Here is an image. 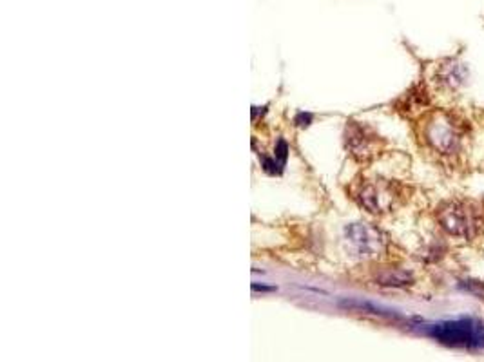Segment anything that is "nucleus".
Segmentation results:
<instances>
[{
  "label": "nucleus",
  "mask_w": 484,
  "mask_h": 362,
  "mask_svg": "<svg viewBox=\"0 0 484 362\" xmlns=\"http://www.w3.org/2000/svg\"><path fill=\"white\" fill-rule=\"evenodd\" d=\"M252 290H261V292H272V290H274V288L263 287V284H261V287H260V284H258V282H254V284H252Z\"/></svg>",
  "instance_id": "10"
},
{
  "label": "nucleus",
  "mask_w": 484,
  "mask_h": 362,
  "mask_svg": "<svg viewBox=\"0 0 484 362\" xmlns=\"http://www.w3.org/2000/svg\"><path fill=\"white\" fill-rule=\"evenodd\" d=\"M347 145L350 152L359 160H368L381 149V140L372 129L352 122L347 129Z\"/></svg>",
  "instance_id": "6"
},
{
  "label": "nucleus",
  "mask_w": 484,
  "mask_h": 362,
  "mask_svg": "<svg viewBox=\"0 0 484 362\" xmlns=\"http://www.w3.org/2000/svg\"><path fill=\"white\" fill-rule=\"evenodd\" d=\"M375 281L379 282V284H383V287L401 288L412 284L413 275L403 269H383L375 275Z\"/></svg>",
  "instance_id": "8"
},
{
  "label": "nucleus",
  "mask_w": 484,
  "mask_h": 362,
  "mask_svg": "<svg viewBox=\"0 0 484 362\" xmlns=\"http://www.w3.org/2000/svg\"><path fill=\"white\" fill-rule=\"evenodd\" d=\"M345 241L352 255L359 259H377L386 252L385 232L370 223H352L345 228Z\"/></svg>",
  "instance_id": "3"
},
{
  "label": "nucleus",
  "mask_w": 484,
  "mask_h": 362,
  "mask_svg": "<svg viewBox=\"0 0 484 362\" xmlns=\"http://www.w3.org/2000/svg\"><path fill=\"white\" fill-rule=\"evenodd\" d=\"M287 152H289V145H287V141L285 140L278 141V145H276V158H280L281 163H285Z\"/></svg>",
  "instance_id": "9"
},
{
  "label": "nucleus",
  "mask_w": 484,
  "mask_h": 362,
  "mask_svg": "<svg viewBox=\"0 0 484 362\" xmlns=\"http://www.w3.org/2000/svg\"><path fill=\"white\" fill-rule=\"evenodd\" d=\"M419 138L437 158L456 163L468 149V123L451 111L436 109L421 118Z\"/></svg>",
  "instance_id": "1"
},
{
  "label": "nucleus",
  "mask_w": 484,
  "mask_h": 362,
  "mask_svg": "<svg viewBox=\"0 0 484 362\" xmlns=\"http://www.w3.org/2000/svg\"><path fill=\"white\" fill-rule=\"evenodd\" d=\"M436 219L454 239L474 241L484 234V208L474 199L451 198L439 203Z\"/></svg>",
  "instance_id": "2"
},
{
  "label": "nucleus",
  "mask_w": 484,
  "mask_h": 362,
  "mask_svg": "<svg viewBox=\"0 0 484 362\" xmlns=\"http://www.w3.org/2000/svg\"><path fill=\"white\" fill-rule=\"evenodd\" d=\"M359 205L370 214H386L399 205L403 194L399 187L386 179H365L356 192Z\"/></svg>",
  "instance_id": "4"
},
{
  "label": "nucleus",
  "mask_w": 484,
  "mask_h": 362,
  "mask_svg": "<svg viewBox=\"0 0 484 362\" xmlns=\"http://www.w3.org/2000/svg\"><path fill=\"white\" fill-rule=\"evenodd\" d=\"M428 334L439 343L456 348H481L484 346V328L474 320H451L433 325Z\"/></svg>",
  "instance_id": "5"
},
{
  "label": "nucleus",
  "mask_w": 484,
  "mask_h": 362,
  "mask_svg": "<svg viewBox=\"0 0 484 362\" xmlns=\"http://www.w3.org/2000/svg\"><path fill=\"white\" fill-rule=\"evenodd\" d=\"M437 78H439L441 85L448 87L450 91H456L459 89L460 85L466 82V78H468V69H466L463 64H459V62L451 60L450 64L441 67Z\"/></svg>",
  "instance_id": "7"
}]
</instances>
